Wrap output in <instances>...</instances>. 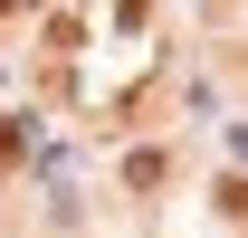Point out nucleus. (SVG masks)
Listing matches in <instances>:
<instances>
[{
  "label": "nucleus",
  "mask_w": 248,
  "mask_h": 238,
  "mask_svg": "<svg viewBox=\"0 0 248 238\" xmlns=\"http://www.w3.org/2000/svg\"><path fill=\"white\" fill-rule=\"evenodd\" d=\"M10 162H19V124H0V172H10Z\"/></svg>",
  "instance_id": "obj_1"
}]
</instances>
